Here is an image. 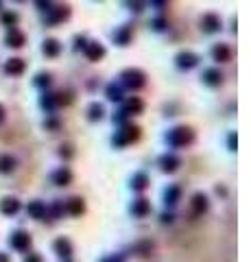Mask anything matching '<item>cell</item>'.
Here are the masks:
<instances>
[{"label":"cell","mask_w":251,"mask_h":262,"mask_svg":"<svg viewBox=\"0 0 251 262\" xmlns=\"http://www.w3.org/2000/svg\"><path fill=\"white\" fill-rule=\"evenodd\" d=\"M63 210H66L68 214H72V216H79V214H83L85 205L79 196H72V199H68L66 203H63Z\"/></svg>","instance_id":"5bb4252c"},{"label":"cell","mask_w":251,"mask_h":262,"mask_svg":"<svg viewBox=\"0 0 251 262\" xmlns=\"http://www.w3.org/2000/svg\"><path fill=\"white\" fill-rule=\"evenodd\" d=\"M5 42H7V46H11V48H22L24 42H27V37H24V33H20L18 29H9Z\"/></svg>","instance_id":"4fadbf2b"},{"label":"cell","mask_w":251,"mask_h":262,"mask_svg":"<svg viewBox=\"0 0 251 262\" xmlns=\"http://www.w3.org/2000/svg\"><path fill=\"white\" fill-rule=\"evenodd\" d=\"M127 4L131 7V11H142L144 9V0H127Z\"/></svg>","instance_id":"f546056e"},{"label":"cell","mask_w":251,"mask_h":262,"mask_svg":"<svg viewBox=\"0 0 251 262\" xmlns=\"http://www.w3.org/2000/svg\"><path fill=\"white\" fill-rule=\"evenodd\" d=\"M0 262H9V258H7L5 253H0Z\"/></svg>","instance_id":"8d00e7d4"},{"label":"cell","mask_w":251,"mask_h":262,"mask_svg":"<svg viewBox=\"0 0 251 262\" xmlns=\"http://www.w3.org/2000/svg\"><path fill=\"white\" fill-rule=\"evenodd\" d=\"M24 70H27V64H24L20 57H14V59H9V61L5 64V72L11 74V77H20Z\"/></svg>","instance_id":"8fae6325"},{"label":"cell","mask_w":251,"mask_h":262,"mask_svg":"<svg viewBox=\"0 0 251 262\" xmlns=\"http://www.w3.org/2000/svg\"><path fill=\"white\" fill-rule=\"evenodd\" d=\"M18 2H20V0H18Z\"/></svg>","instance_id":"74e56055"},{"label":"cell","mask_w":251,"mask_h":262,"mask_svg":"<svg viewBox=\"0 0 251 262\" xmlns=\"http://www.w3.org/2000/svg\"><path fill=\"white\" fill-rule=\"evenodd\" d=\"M207 196L205 195H201V192H199V195H194L192 196V212L194 214H203L207 210Z\"/></svg>","instance_id":"44dd1931"},{"label":"cell","mask_w":251,"mask_h":262,"mask_svg":"<svg viewBox=\"0 0 251 262\" xmlns=\"http://www.w3.org/2000/svg\"><path fill=\"white\" fill-rule=\"evenodd\" d=\"M212 57H214L216 64H227V61L232 59V48H229L227 44H216V46L212 48Z\"/></svg>","instance_id":"8992f818"},{"label":"cell","mask_w":251,"mask_h":262,"mask_svg":"<svg viewBox=\"0 0 251 262\" xmlns=\"http://www.w3.org/2000/svg\"><path fill=\"white\" fill-rule=\"evenodd\" d=\"M11 247H14L16 251H29V247H31V236L22 229L14 231V236H11Z\"/></svg>","instance_id":"277c9868"},{"label":"cell","mask_w":251,"mask_h":262,"mask_svg":"<svg viewBox=\"0 0 251 262\" xmlns=\"http://www.w3.org/2000/svg\"><path fill=\"white\" fill-rule=\"evenodd\" d=\"M0 212L7 214V216H14V214L20 212V201L16 196H5L0 201Z\"/></svg>","instance_id":"52a82bcc"},{"label":"cell","mask_w":251,"mask_h":262,"mask_svg":"<svg viewBox=\"0 0 251 262\" xmlns=\"http://www.w3.org/2000/svg\"><path fill=\"white\" fill-rule=\"evenodd\" d=\"M0 22H2L5 26H9V29H14L16 22H18V16H16V13H11V11H7V13H2V16H0Z\"/></svg>","instance_id":"f1b7e54d"},{"label":"cell","mask_w":251,"mask_h":262,"mask_svg":"<svg viewBox=\"0 0 251 262\" xmlns=\"http://www.w3.org/2000/svg\"><path fill=\"white\" fill-rule=\"evenodd\" d=\"M203 81H205L207 85H220L223 74H220V70H216V68H207V70H203Z\"/></svg>","instance_id":"e0dca14e"},{"label":"cell","mask_w":251,"mask_h":262,"mask_svg":"<svg viewBox=\"0 0 251 262\" xmlns=\"http://www.w3.org/2000/svg\"><path fill=\"white\" fill-rule=\"evenodd\" d=\"M35 83H37V85H48V83H50V74H37Z\"/></svg>","instance_id":"4dcf8cb0"},{"label":"cell","mask_w":251,"mask_h":262,"mask_svg":"<svg viewBox=\"0 0 251 262\" xmlns=\"http://www.w3.org/2000/svg\"><path fill=\"white\" fill-rule=\"evenodd\" d=\"M201 29L205 31V33H216V31L220 29L219 16H214V13H205V16L201 17Z\"/></svg>","instance_id":"9c48e42d"},{"label":"cell","mask_w":251,"mask_h":262,"mask_svg":"<svg viewBox=\"0 0 251 262\" xmlns=\"http://www.w3.org/2000/svg\"><path fill=\"white\" fill-rule=\"evenodd\" d=\"M142 109H144V103H142V98H138V96H131V98L125 103V114H127V116H131V114H140Z\"/></svg>","instance_id":"ac0fdd59"},{"label":"cell","mask_w":251,"mask_h":262,"mask_svg":"<svg viewBox=\"0 0 251 262\" xmlns=\"http://www.w3.org/2000/svg\"><path fill=\"white\" fill-rule=\"evenodd\" d=\"M62 52V44L57 39H46L44 42V55L46 57H57Z\"/></svg>","instance_id":"603a6c76"},{"label":"cell","mask_w":251,"mask_h":262,"mask_svg":"<svg viewBox=\"0 0 251 262\" xmlns=\"http://www.w3.org/2000/svg\"><path fill=\"white\" fill-rule=\"evenodd\" d=\"M24 262H44V260H42V258L37 256V253H29L27 260H24Z\"/></svg>","instance_id":"836d02e7"},{"label":"cell","mask_w":251,"mask_h":262,"mask_svg":"<svg viewBox=\"0 0 251 262\" xmlns=\"http://www.w3.org/2000/svg\"><path fill=\"white\" fill-rule=\"evenodd\" d=\"M29 214H31L33 218H37V221H42V218L48 216V208H46L42 201H31V203H29Z\"/></svg>","instance_id":"9a60e30c"},{"label":"cell","mask_w":251,"mask_h":262,"mask_svg":"<svg viewBox=\"0 0 251 262\" xmlns=\"http://www.w3.org/2000/svg\"><path fill=\"white\" fill-rule=\"evenodd\" d=\"M120 79H123V83L127 87H131V90H140V87H144V83H146L144 72H142V70H138V68L125 70V72L120 74Z\"/></svg>","instance_id":"7a4b0ae2"},{"label":"cell","mask_w":251,"mask_h":262,"mask_svg":"<svg viewBox=\"0 0 251 262\" xmlns=\"http://www.w3.org/2000/svg\"><path fill=\"white\" fill-rule=\"evenodd\" d=\"M197 64H199V57L194 55V52H190V50L179 52V55H177V66H179V68H184V70L194 68Z\"/></svg>","instance_id":"30bf717a"},{"label":"cell","mask_w":251,"mask_h":262,"mask_svg":"<svg viewBox=\"0 0 251 262\" xmlns=\"http://www.w3.org/2000/svg\"><path fill=\"white\" fill-rule=\"evenodd\" d=\"M229 148H232V151H234V148H236V135H229Z\"/></svg>","instance_id":"e575fe53"},{"label":"cell","mask_w":251,"mask_h":262,"mask_svg":"<svg viewBox=\"0 0 251 262\" xmlns=\"http://www.w3.org/2000/svg\"><path fill=\"white\" fill-rule=\"evenodd\" d=\"M53 181L57 183V186H68V183L72 181V173L68 168H57L53 173Z\"/></svg>","instance_id":"d6986e66"},{"label":"cell","mask_w":251,"mask_h":262,"mask_svg":"<svg viewBox=\"0 0 251 262\" xmlns=\"http://www.w3.org/2000/svg\"><path fill=\"white\" fill-rule=\"evenodd\" d=\"M68 16H70V9L68 7H55V9H48V17L46 20L50 24H59V22L68 20Z\"/></svg>","instance_id":"7c38bea8"},{"label":"cell","mask_w":251,"mask_h":262,"mask_svg":"<svg viewBox=\"0 0 251 262\" xmlns=\"http://www.w3.org/2000/svg\"><path fill=\"white\" fill-rule=\"evenodd\" d=\"M131 186H133V190H144V188L149 186V179H146L144 173H138V175H133Z\"/></svg>","instance_id":"4316f807"},{"label":"cell","mask_w":251,"mask_h":262,"mask_svg":"<svg viewBox=\"0 0 251 262\" xmlns=\"http://www.w3.org/2000/svg\"><path fill=\"white\" fill-rule=\"evenodd\" d=\"M35 4L40 11H48L50 9V0H35Z\"/></svg>","instance_id":"1f68e13d"},{"label":"cell","mask_w":251,"mask_h":262,"mask_svg":"<svg viewBox=\"0 0 251 262\" xmlns=\"http://www.w3.org/2000/svg\"><path fill=\"white\" fill-rule=\"evenodd\" d=\"M131 212L136 214V216H146V214L151 212V203L146 199H136L131 205Z\"/></svg>","instance_id":"ffe728a7"},{"label":"cell","mask_w":251,"mask_h":262,"mask_svg":"<svg viewBox=\"0 0 251 262\" xmlns=\"http://www.w3.org/2000/svg\"><path fill=\"white\" fill-rule=\"evenodd\" d=\"M103 262H125V258L123 256H116V253H114V256H107Z\"/></svg>","instance_id":"d6a6232c"},{"label":"cell","mask_w":251,"mask_h":262,"mask_svg":"<svg viewBox=\"0 0 251 262\" xmlns=\"http://www.w3.org/2000/svg\"><path fill=\"white\" fill-rule=\"evenodd\" d=\"M179 164H181L179 157L173 155V153H166V155L159 157V166H162L164 173H175V170L179 168Z\"/></svg>","instance_id":"ba28073f"},{"label":"cell","mask_w":251,"mask_h":262,"mask_svg":"<svg viewBox=\"0 0 251 262\" xmlns=\"http://www.w3.org/2000/svg\"><path fill=\"white\" fill-rule=\"evenodd\" d=\"M103 116H105V107H103L101 103H92L88 107V118L90 120H101Z\"/></svg>","instance_id":"cb8c5ba5"},{"label":"cell","mask_w":251,"mask_h":262,"mask_svg":"<svg viewBox=\"0 0 251 262\" xmlns=\"http://www.w3.org/2000/svg\"><path fill=\"white\" fill-rule=\"evenodd\" d=\"M83 52L90 61H98V59L105 57V48H103V44H98V42H88L83 46Z\"/></svg>","instance_id":"5b68a950"},{"label":"cell","mask_w":251,"mask_h":262,"mask_svg":"<svg viewBox=\"0 0 251 262\" xmlns=\"http://www.w3.org/2000/svg\"><path fill=\"white\" fill-rule=\"evenodd\" d=\"M138 138H140V127H136V125H127V127H123L120 131H116V135H114V144H118V147H125V144L133 142V140H138Z\"/></svg>","instance_id":"3957f363"},{"label":"cell","mask_w":251,"mask_h":262,"mask_svg":"<svg viewBox=\"0 0 251 262\" xmlns=\"http://www.w3.org/2000/svg\"><path fill=\"white\" fill-rule=\"evenodd\" d=\"M5 120V107H2V105H0V122Z\"/></svg>","instance_id":"d590c367"},{"label":"cell","mask_w":251,"mask_h":262,"mask_svg":"<svg viewBox=\"0 0 251 262\" xmlns=\"http://www.w3.org/2000/svg\"><path fill=\"white\" fill-rule=\"evenodd\" d=\"M55 251H57V256H62V258H70V253H72V245H70V240L68 238H57L55 240Z\"/></svg>","instance_id":"2e32d148"},{"label":"cell","mask_w":251,"mask_h":262,"mask_svg":"<svg viewBox=\"0 0 251 262\" xmlns=\"http://www.w3.org/2000/svg\"><path fill=\"white\" fill-rule=\"evenodd\" d=\"M18 162L11 155H0V173H14Z\"/></svg>","instance_id":"7402d4cb"},{"label":"cell","mask_w":251,"mask_h":262,"mask_svg":"<svg viewBox=\"0 0 251 262\" xmlns=\"http://www.w3.org/2000/svg\"><path fill=\"white\" fill-rule=\"evenodd\" d=\"M129 37H131V29H129V26H123L120 31H116V33H114V39L120 44V46L129 44Z\"/></svg>","instance_id":"484cf974"},{"label":"cell","mask_w":251,"mask_h":262,"mask_svg":"<svg viewBox=\"0 0 251 262\" xmlns=\"http://www.w3.org/2000/svg\"><path fill=\"white\" fill-rule=\"evenodd\" d=\"M107 98L110 100H123V87L116 85V83L107 85Z\"/></svg>","instance_id":"83f0119b"},{"label":"cell","mask_w":251,"mask_h":262,"mask_svg":"<svg viewBox=\"0 0 251 262\" xmlns=\"http://www.w3.org/2000/svg\"><path fill=\"white\" fill-rule=\"evenodd\" d=\"M179 195H181V190H179V186H171L166 192H164V199H166V205H175L177 201H179Z\"/></svg>","instance_id":"d4e9b609"},{"label":"cell","mask_w":251,"mask_h":262,"mask_svg":"<svg viewBox=\"0 0 251 262\" xmlns=\"http://www.w3.org/2000/svg\"><path fill=\"white\" fill-rule=\"evenodd\" d=\"M166 142L175 148H181V147H188V144L194 142V131L190 127H175V129L168 131L166 135Z\"/></svg>","instance_id":"6da1fadb"}]
</instances>
